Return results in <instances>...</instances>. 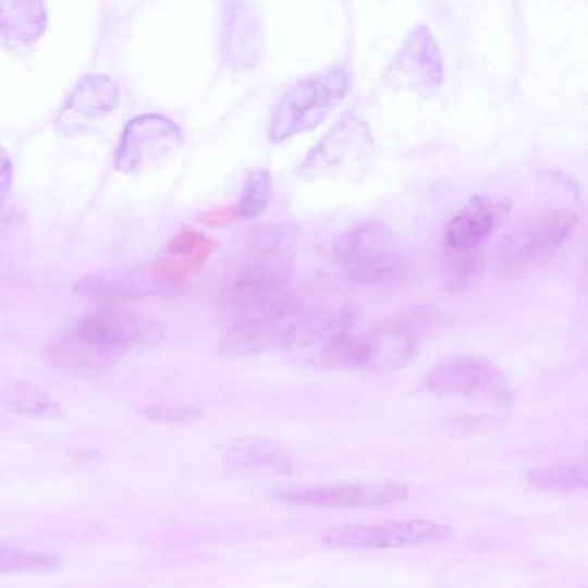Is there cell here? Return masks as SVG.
Returning <instances> with one entry per match:
<instances>
[{"mask_svg":"<svg viewBox=\"0 0 588 588\" xmlns=\"http://www.w3.org/2000/svg\"><path fill=\"white\" fill-rule=\"evenodd\" d=\"M161 324L121 307H100L56 330L44 345L52 368L68 377L96 380L120 357L161 342Z\"/></svg>","mask_w":588,"mask_h":588,"instance_id":"6da1fadb","label":"cell"},{"mask_svg":"<svg viewBox=\"0 0 588 588\" xmlns=\"http://www.w3.org/2000/svg\"><path fill=\"white\" fill-rule=\"evenodd\" d=\"M303 318L289 286L233 278L220 304L221 353L247 357L285 347Z\"/></svg>","mask_w":588,"mask_h":588,"instance_id":"7a4b0ae2","label":"cell"},{"mask_svg":"<svg viewBox=\"0 0 588 588\" xmlns=\"http://www.w3.org/2000/svg\"><path fill=\"white\" fill-rule=\"evenodd\" d=\"M578 224L567 209L537 212L513 224L492 249V271L502 280H518L542 270Z\"/></svg>","mask_w":588,"mask_h":588,"instance_id":"3957f363","label":"cell"},{"mask_svg":"<svg viewBox=\"0 0 588 588\" xmlns=\"http://www.w3.org/2000/svg\"><path fill=\"white\" fill-rule=\"evenodd\" d=\"M336 259L353 282L389 285L407 270V257L397 233L381 221H360L336 238Z\"/></svg>","mask_w":588,"mask_h":588,"instance_id":"277c9868","label":"cell"},{"mask_svg":"<svg viewBox=\"0 0 588 588\" xmlns=\"http://www.w3.org/2000/svg\"><path fill=\"white\" fill-rule=\"evenodd\" d=\"M427 389L442 401L466 402L502 415L513 406L510 378L485 357L457 356L440 360L428 373Z\"/></svg>","mask_w":588,"mask_h":588,"instance_id":"5b68a950","label":"cell"},{"mask_svg":"<svg viewBox=\"0 0 588 588\" xmlns=\"http://www.w3.org/2000/svg\"><path fill=\"white\" fill-rule=\"evenodd\" d=\"M348 90L351 73L344 66L301 79L274 108L270 125L271 140L285 142L311 132L327 120Z\"/></svg>","mask_w":588,"mask_h":588,"instance_id":"8992f818","label":"cell"},{"mask_svg":"<svg viewBox=\"0 0 588 588\" xmlns=\"http://www.w3.org/2000/svg\"><path fill=\"white\" fill-rule=\"evenodd\" d=\"M373 152V133L368 123L354 114H345L335 121L321 140L307 154L301 167V174L306 179L323 176H351L366 162Z\"/></svg>","mask_w":588,"mask_h":588,"instance_id":"52a82bcc","label":"cell"},{"mask_svg":"<svg viewBox=\"0 0 588 588\" xmlns=\"http://www.w3.org/2000/svg\"><path fill=\"white\" fill-rule=\"evenodd\" d=\"M456 539V530L427 519L392 522L383 525L333 526L323 535L324 546L345 551L401 549V547L440 546Z\"/></svg>","mask_w":588,"mask_h":588,"instance_id":"ba28073f","label":"cell"},{"mask_svg":"<svg viewBox=\"0 0 588 588\" xmlns=\"http://www.w3.org/2000/svg\"><path fill=\"white\" fill-rule=\"evenodd\" d=\"M182 144V130L167 117L144 114L133 118L121 135L114 164L121 173L137 174L170 158Z\"/></svg>","mask_w":588,"mask_h":588,"instance_id":"9c48e42d","label":"cell"},{"mask_svg":"<svg viewBox=\"0 0 588 588\" xmlns=\"http://www.w3.org/2000/svg\"><path fill=\"white\" fill-rule=\"evenodd\" d=\"M273 495L277 501L285 504L354 510V507H383L397 504L409 495V489L399 481H375V483L282 487L274 490Z\"/></svg>","mask_w":588,"mask_h":588,"instance_id":"30bf717a","label":"cell"},{"mask_svg":"<svg viewBox=\"0 0 588 588\" xmlns=\"http://www.w3.org/2000/svg\"><path fill=\"white\" fill-rule=\"evenodd\" d=\"M390 73L394 82L406 85L419 97L431 99L439 94L445 79L443 58L436 35L427 25L411 29Z\"/></svg>","mask_w":588,"mask_h":588,"instance_id":"8fae6325","label":"cell"},{"mask_svg":"<svg viewBox=\"0 0 588 588\" xmlns=\"http://www.w3.org/2000/svg\"><path fill=\"white\" fill-rule=\"evenodd\" d=\"M120 102V88L108 76L90 75L71 91L59 112L56 126L64 137L87 133L88 128L109 117Z\"/></svg>","mask_w":588,"mask_h":588,"instance_id":"7c38bea8","label":"cell"},{"mask_svg":"<svg viewBox=\"0 0 588 588\" xmlns=\"http://www.w3.org/2000/svg\"><path fill=\"white\" fill-rule=\"evenodd\" d=\"M510 200L492 199L487 195L469 200L443 232V249L483 250L493 233L510 220Z\"/></svg>","mask_w":588,"mask_h":588,"instance_id":"4fadbf2b","label":"cell"},{"mask_svg":"<svg viewBox=\"0 0 588 588\" xmlns=\"http://www.w3.org/2000/svg\"><path fill=\"white\" fill-rule=\"evenodd\" d=\"M418 351V335L407 319H392L365 330L363 366L368 373H394L406 368Z\"/></svg>","mask_w":588,"mask_h":588,"instance_id":"5bb4252c","label":"cell"},{"mask_svg":"<svg viewBox=\"0 0 588 588\" xmlns=\"http://www.w3.org/2000/svg\"><path fill=\"white\" fill-rule=\"evenodd\" d=\"M262 49L261 16L249 2H226L221 11V52L233 70H249Z\"/></svg>","mask_w":588,"mask_h":588,"instance_id":"9a60e30c","label":"cell"},{"mask_svg":"<svg viewBox=\"0 0 588 588\" xmlns=\"http://www.w3.org/2000/svg\"><path fill=\"white\" fill-rule=\"evenodd\" d=\"M223 468L229 473L268 471L292 477L298 471V461L282 443L261 436H244L224 451Z\"/></svg>","mask_w":588,"mask_h":588,"instance_id":"2e32d148","label":"cell"},{"mask_svg":"<svg viewBox=\"0 0 588 588\" xmlns=\"http://www.w3.org/2000/svg\"><path fill=\"white\" fill-rule=\"evenodd\" d=\"M0 406L8 413L37 421H63V407L42 387L32 381H9L0 389Z\"/></svg>","mask_w":588,"mask_h":588,"instance_id":"e0dca14e","label":"cell"},{"mask_svg":"<svg viewBox=\"0 0 588 588\" xmlns=\"http://www.w3.org/2000/svg\"><path fill=\"white\" fill-rule=\"evenodd\" d=\"M46 5L0 2V38L11 46H29L46 32Z\"/></svg>","mask_w":588,"mask_h":588,"instance_id":"ac0fdd59","label":"cell"},{"mask_svg":"<svg viewBox=\"0 0 588 588\" xmlns=\"http://www.w3.org/2000/svg\"><path fill=\"white\" fill-rule=\"evenodd\" d=\"M483 250L443 249L440 280L449 294H463L477 285L483 273Z\"/></svg>","mask_w":588,"mask_h":588,"instance_id":"d6986e66","label":"cell"},{"mask_svg":"<svg viewBox=\"0 0 588 588\" xmlns=\"http://www.w3.org/2000/svg\"><path fill=\"white\" fill-rule=\"evenodd\" d=\"M526 480L543 492L566 493L585 490L588 485L587 461L547 464L531 469L526 475Z\"/></svg>","mask_w":588,"mask_h":588,"instance_id":"ffe728a7","label":"cell"},{"mask_svg":"<svg viewBox=\"0 0 588 588\" xmlns=\"http://www.w3.org/2000/svg\"><path fill=\"white\" fill-rule=\"evenodd\" d=\"M63 558L50 552L29 551L22 547H0V575L54 572L63 566Z\"/></svg>","mask_w":588,"mask_h":588,"instance_id":"44dd1931","label":"cell"},{"mask_svg":"<svg viewBox=\"0 0 588 588\" xmlns=\"http://www.w3.org/2000/svg\"><path fill=\"white\" fill-rule=\"evenodd\" d=\"M271 197H273V182H271L270 171L265 168L250 171L242 188L238 215L245 220L261 216L270 206Z\"/></svg>","mask_w":588,"mask_h":588,"instance_id":"7402d4cb","label":"cell"},{"mask_svg":"<svg viewBox=\"0 0 588 588\" xmlns=\"http://www.w3.org/2000/svg\"><path fill=\"white\" fill-rule=\"evenodd\" d=\"M144 416L150 421L164 422V425H188L200 418V411L195 407L152 406L144 411Z\"/></svg>","mask_w":588,"mask_h":588,"instance_id":"603a6c76","label":"cell"},{"mask_svg":"<svg viewBox=\"0 0 588 588\" xmlns=\"http://www.w3.org/2000/svg\"><path fill=\"white\" fill-rule=\"evenodd\" d=\"M11 187H13V164L5 150L0 149V209L4 208Z\"/></svg>","mask_w":588,"mask_h":588,"instance_id":"cb8c5ba5","label":"cell"},{"mask_svg":"<svg viewBox=\"0 0 588 588\" xmlns=\"http://www.w3.org/2000/svg\"><path fill=\"white\" fill-rule=\"evenodd\" d=\"M183 277H185V266L180 265V262H162L159 266V278L167 280V282H179Z\"/></svg>","mask_w":588,"mask_h":588,"instance_id":"d4e9b609","label":"cell"},{"mask_svg":"<svg viewBox=\"0 0 588 588\" xmlns=\"http://www.w3.org/2000/svg\"><path fill=\"white\" fill-rule=\"evenodd\" d=\"M581 588H585V587H581Z\"/></svg>","mask_w":588,"mask_h":588,"instance_id":"484cf974","label":"cell"}]
</instances>
